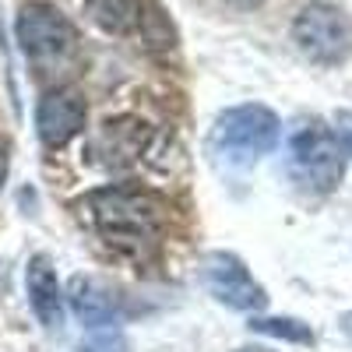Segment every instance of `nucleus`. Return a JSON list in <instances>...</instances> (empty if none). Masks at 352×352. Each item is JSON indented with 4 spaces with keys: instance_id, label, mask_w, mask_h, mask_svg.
Segmentation results:
<instances>
[{
    "instance_id": "obj_9",
    "label": "nucleus",
    "mask_w": 352,
    "mask_h": 352,
    "mask_svg": "<svg viewBox=\"0 0 352 352\" xmlns=\"http://www.w3.org/2000/svg\"><path fill=\"white\" fill-rule=\"evenodd\" d=\"M71 307H74V314H78V320L81 324H88V328H109L113 320H116V296L102 285V282H96V278H74L71 282Z\"/></svg>"
},
{
    "instance_id": "obj_14",
    "label": "nucleus",
    "mask_w": 352,
    "mask_h": 352,
    "mask_svg": "<svg viewBox=\"0 0 352 352\" xmlns=\"http://www.w3.org/2000/svg\"><path fill=\"white\" fill-rule=\"evenodd\" d=\"M8 166H11V144H8V138H0V187L8 180Z\"/></svg>"
},
{
    "instance_id": "obj_15",
    "label": "nucleus",
    "mask_w": 352,
    "mask_h": 352,
    "mask_svg": "<svg viewBox=\"0 0 352 352\" xmlns=\"http://www.w3.org/2000/svg\"><path fill=\"white\" fill-rule=\"evenodd\" d=\"M226 4H232L236 11H254V8H261L264 0H226Z\"/></svg>"
},
{
    "instance_id": "obj_4",
    "label": "nucleus",
    "mask_w": 352,
    "mask_h": 352,
    "mask_svg": "<svg viewBox=\"0 0 352 352\" xmlns=\"http://www.w3.org/2000/svg\"><path fill=\"white\" fill-rule=\"evenodd\" d=\"M292 39L314 64L338 67L352 53V18L335 4L314 0V4L300 8L296 21H292Z\"/></svg>"
},
{
    "instance_id": "obj_2",
    "label": "nucleus",
    "mask_w": 352,
    "mask_h": 352,
    "mask_svg": "<svg viewBox=\"0 0 352 352\" xmlns=\"http://www.w3.org/2000/svg\"><path fill=\"white\" fill-rule=\"evenodd\" d=\"M18 43L39 74H53L74 60L78 28L53 4H25L18 14Z\"/></svg>"
},
{
    "instance_id": "obj_16",
    "label": "nucleus",
    "mask_w": 352,
    "mask_h": 352,
    "mask_svg": "<svg viewBox=\"0 0 352 352\" xmlns=\"http://www.w3.org/2000/svg\"><path fill=\"white\" fill-rule=\"evenodd\" d=\"M236 352H268V349H236Z\"/></svg>"
},
{
    "instance_id": "obj_8",
    "label": "nucleus",
    "mask_w": 352,
    "mask_h": 352,
    "mask_svg": "<svg viewBox=\"0 0 352 352\" xmlns=\"http://www.w3.org/2000/svg\"><path fill=\"white\" fill-rule=\"evenodd\" d=\"M25 289H28V303H32L39 324L56 331L64 324V292L60 282H56V272L50 257H32L28 261V272H25Z\"/></svg>"
},
{
    "instance_id": "obj_6",
    "label": "nucleus",
    "mask_w": 352,
    "mask_h": 352,
    "mask_svg": "<svg viewBox=\"0 0 352 352\" xmlns=\"http://www.w3.org/2000/svg\"><path fill=\"white\" fill-rule=\"evenodd\" d=\"M85 116H88V106H85V96L71 85H56L39 99V109H36V131H39V141L46 148H64L71 138H78L85 131Z\"/></svg>"
},
{
    "instance_id": "obj_10",
    "label": "nucleus",
    "mask_w": 352,
    "mask_h": 352,
    "mask_svg": "<svg viewBox=\"0 0 352 352\" xmlns=\"http://www.w3.org/2000/svg\"><path fill=\"white\" fill-rule=\"evenodd\" d=\"M85 11L99 28H106L113 36H131L144 21L141 0H85Z\"/></svg>"
},
{
    "instance_id": "obj_3",
    "label": "nucleus",
    "mask_w": 352,
    "mask_h": 352,
    "mask_svg": "<svg viewBox=\"0 0 352 352\" xmlns=\"http://www.w3.org/2000/svg\"><path fill=\"white\" fill-rule=\"evenodd\" d=\"M278 116L268 106H232L212 127V148L232 166H250L278 144Z\"/></svg>"
},
{
    "instance_id": "obj_12",
    "label": "nucleus",
    "mask_w": 352,
    "mask_h": 352,
    "mask_svg": "<svg viewBox=\"0 0 352 352\" xmlns=\"http://www.w3.org/2000/svg\"><path fill=\"white\" fill-rule=\"evenodd\" d=\"M78 352H131V342L124 338V331H116V328H96L81 342Z\"/></svg>"
},
{
    "instance_id": "obj_7",
    "label": "nucleus",
    "mask_w": 352,
    "mask_h": 352,
    "mask_svg": "<svg viewBox=\"0 0 352 352\" xmlns=\"http://www.w3.org/2000/svg\"><path fill=\"white\" fill-rule=\"evenodd\" d=\"M204 285H208V292L219 303H226L232 310H261L268 303L264 289L250 278L243 261L232 257V254H208L204 257Z\"/></svg>"
},
{
    "instance_id": "obj_13",
    "label": "nucleus",
    "mask_w": 352,
    "mask_h": 352,
    "mask_svg": "<svg viewBox=\"0 0 352 352\" xmlns=\"http://www.w3.org/2000/svg\"><path fill=\"white\" fill-rule=\"evenodd\" d=\"M335 141H338V148L342 155H352V113H338L335 116Z\"/></svg>"
},
{
    "instance_id": "obj_1",
    "label": "nucleus",
    "mask_w": 352,
    "mask_h": 352,
    "mask_svg": "<svg viewBox=\"0 0 352 352\" xmlns=\"http://www.w3.org/2000/svg\"><path fill=\"white\" fill-rule=\"evenodd\" d=\"M81 219L120 254L144 257L159 247L166 226V204L134 187H106L81 201Z\"/></svg>"
},
{
    "instance_id": "obj_11",
    "label": "nucleus",
    "mask_w": 352,
    "mask_h": 352,
    "mask_svg": "<svg viewBox=\"0 0 352 352\" xmlns=\"http://www.w3.org/2000/svg\"><path fill=\"white\" fill-rule=\"evenodd\" d=\"M250 328L254 331H264V335H275V338H292V342H314V331L307 324H300V320H292V317H261V320H250Z\"/></svg>"
},
{
    "instance_id": "obj_5",
    "label": "nucleus",
    "mask_w": 352,
    "mask_h": 352,
    "mask_svg": "<svg viewBox=\"0 0 352 352\" xmlns=\"http://www.w3.org/2000/svg\"><path fill=\"white\" fill-rule=\"evenodd\" d=\"M289 169L296 176V184L314 194H328L342 180V148L320 120H310L296 138H292V152H289Z\"/></svg>"
}]
</instances>
